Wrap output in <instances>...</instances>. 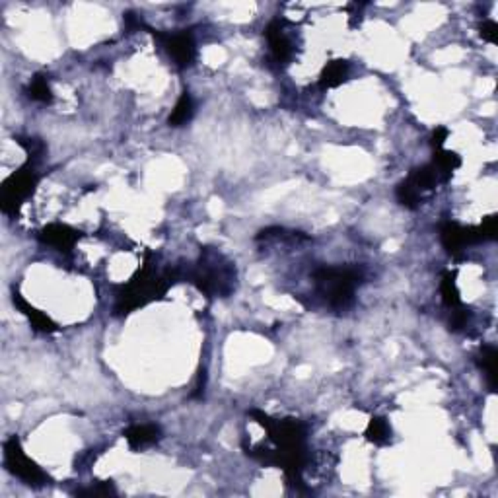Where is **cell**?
<instances>
[{
	"label": "cell",
	"instance_id": "3",
	"mask_svg": "<svg viewBox=\"0 0 498 498\" xmlns=\"http://www.w3.org/2000/svg\"><path fill=\"white\" fill-rule=\"evenodd\" d=\"M37 173L32 166H25L23 170L16 171L8 182L4 183L2 187V195H0V204H2V210L4 213H12L18 208V204H22L25 201L34 187L37 185Z\"/></svg>",
	"mask_w": 498,
	"mask_h": 498
},
{
	"label": "cell",
	"instance_id": "13",
	"mask_svg": "<svg viewBox=\"0 0 498 498\" xmlns=\"http://www.w3.org/2000/svg\"><path fill=\"white\" fill-rule=\"evenodd\" d=\"M440 292H442V300L444 304L450 307V310H457L462 307V302H459V292H457V286H455V281H453L452 272H444L440 283Z\"/></svg>",
	"mask_w": 498,
	"mask_h": 498
},
{
	"label": "cell",
	"instance_id": "15",
	"mask_svg": "<svg viewBox=\"0 0 498 498\" xmlns=\"http://www.w3.org/2000/svg\"><path fill=\"white\" fill-rule=\"evenodd\" d=\"M30 98L35 100V102L41 103H51L53 102V91H51V86L47 82L45 76H35L30 84Z\"/></svg>",
	"mask_w": 498,
	"mask_h": 498
},
{
	"label": "cell",
	"instance_id": "6",
	"mask_svg": "<svg viewBox=\"0 0 498 498\" xmlns=\"http://www.w3.org/2000/svg\"><path fill=\"white\" fill-rule=\"evenodd\" d=\"M267 41H269V47H271V53L274 61L279 65H286L290 63V58L294 57V47H292V41L288 39V35L284 32L283 23L281 22H271L269 28H267Z\"/></svg>",
	"mask_w": 498,
	"mask_h": 498
},
{
	"label": "cell",
	"instance_id": "14",
	"mask_svg": "<svg viewBox=\"0 0 498 498\" xmlns=\"http://www.w3.org/2000/svg\"><path fill=\"white\" fill-rule=\"evenodd\" d=\"M366 436L368 440L374 442L376 446H385L389 442V436H391V429H389V422L382 417H376V419L370 420L368 424V431H366Z\"/></svg>",
	"mask_w": 498,
	"mask_h": 498
},
{
	"label": "cell",
	"instance_id": "18",
	"mask_svg": "<svg viewBox=\"0 0 498 498\" xmlns=\"http://www.w3.org/2000/svg\"><path fill=\"white\" fill-rule=\"evenodd\" d=\"M446 136H448V131H446V129H442V127H440V129H436V131H434V135H432V144L436 147V150H440L442 144H444V138H446Z\"/></svg>",
	"mask_w": 498,
	"mask_h": 498
},
{
	"label": "cell",
	"instance_id": "9",
	"mask_svg": "<svg viewBox=\"0 0 498 498\" xmlns=\"http://www.w3.org/2000/svg\"><path fill=\"white\" fill-rule=\"evenodd\" d=\"M14 304L20 307L25 316L30 317V321L34 323V327L37 329V331H41V333H53V331L57 329L55 327V323H53V321H51L45 314L37 312V310H34V307L30 306L28 302H23L22 296H14Z\"/></svg>",
	"mask_w": 498,
	"mask_h": 498
},
{
	"label": "cell",
	"instance_id": "16",
	"mask_svg": "<svg viewBox=\"0 0 498 498\" xmlns=\"http://www.w3.org/2000/svg\"><path fill=\"white\" fill-rule=\"evenodd\" d=\"M80 495H94V497H100V495H115V488L107 483H98L96 487L86 488V490H80Z\"/></svg>",
	"mask_w": 498,
	"mask_h": 498
},
{
	"label": "cell",
	"instance_id": "7",
	"mask_svg": "<svg viewBox=\"0 0 498 498\" xmlns=\"http://www.w3.org/2000/svg\"><path fill=\"white\" fill-rule=\"evenodd\" d=\"M41 239H43L45 243H49V246L58 249V251L68 253L70 249L74 248V243H76V239H78V232L72 230L70 226H65V224H51V226H47L45 230H43Z\"/></svg>",
	"mask_w": 498,
	"mask_h": 498
},
{
	"label": "cell",
	"instance_id": "2",
	"mask_svg": "<svg viewBox=\"0 0 498 498\" xmlns=\"http://www.w3.org/2000/svg\"><path fill=\"white\" fill-rule=\"evenodd\" d=\"M4 464H6V469L10 471L12 475L22 479L23 483H28V485L41 487L47 483V475L23 453L18 438H10L4 444Z\"/></svg>",
	"mask_w": 498,
	"mask_h": 498
},
{
	"label": "cell",
	"instance_id": "17",
	"mask_svg": "<svg viewBox=\"0 0 498 498\" xmlns=\"http://www.w3.org/2000/svg\"><path fill=\"white\" fill-rule=\"evenodd\" d=\"M497 23L495 22H485L483 23V28H481V34L485 39H488L490 43H495L497 41Z\"/></svg>",
	"mask_w": 498,
	"mask_h": 498
},
{
	"label": "cell",
	"instance_id": "8",
	"mask_svg": "<svg viewBox=\"0 0 498 498\" xmlns=\"http://www.w3.org/2000/svg\"><path fill=\"white\" fill-rule=\"evenodd\" d=\"M124 438L133 450H140L158 440L160 429L156 424H135L129 431H124Z\"/></svg>",
	"mask_w": 498,
	"mask_h": 498
},
{
	"label": "cell",
	"instance_id": "4",
	"mask_svg": "<svg viewBox=\"0 0 498 498\" xmlns=\"http://www.w3.org/2000/svg\"><path fill=\"white\" fill-rule=\"evenodd\" d=\"M442 236V243L444 248L448 249L450 253H459L462 249L475 243V241H481L483 239V234H481V228H464L455 222H446L442 224L440 230Z\"/></svg>",
	"mask_w": 498,
	"mask_h": 498
},
{
	"label": "cell",
	"instance_id": "1",
	"mask_svg": "<svg viewBox=\"0 0 498 498\" xmlns=\"http://www.w3.org/2000/svg\"><path fill=\"white\" fill-rule=\"evenodd\" d=\"M360 272L351 267H323L316 272V284L331 307H349L360 284Z\"/></svg>",
	"mask_w": 498,
	"mask_h": 498
},
{
	"label": "cell",
	"instance_id": "11",
	"mask_svg": "<svg viewBox=\"0 0 498 498\" xmlns=\"http://www.w3.org/2000/svg\"><path fill=\"white\" fill-rule=\"evenodd\" d=\"M497 360H498V352L492 345H487V347L481 349V354H479V366H481V370H483L485 376H487L488 385H490L492 391H495V387H497Z\"/></svg>",
	"mask_w": 498,
	"mask_h": 498
},
{
	"label": "cell",
	"instance_id": "10",
	"mask_svg": "<svg viewBox=\"0 0 498 498\" xmlns=\"http://www.w3.org/2000/svg\"><path fill=\"white\" fill-rule=\"evenodd\" d=\"M347 74H349V65L343 63V61H333L323 68L319 84H321V88H335L347 78Z\"/></svg>",
	"mask_w": 498,
	"mask_h": 498
},
{
	"label": "cell",
	"instance_id": "5",
	"mask_svg": "<svg viewBox=\"0 0 498 498\" xmlns=\"http://www.w3.org/2000/svg\"><path fill=\"white\" fill-rule=\"evenodd\" d=\"M164 41H166V49L170 53V57L173 58V63L177 67H191L195 55H197V49H195V41H193V35L183 32V34H171L164 35Z\"/></svg>",
	"mask_w": 498,
	"mask_h": 498
},
{
	"label": "cell",
	"instance_id": "12",
	"mask_svg": "<svg viewBox=\"0 0 498 498\" xmlns=\"http://www.w3.org/2000/svg\"><path fill=\"white\" fill-rule=\"evenodd\" d=\"M193 113H195V103H193L191 96L185 91V94H182V98L177 100L175 107L171 109L170 124L171 127H182V124L189 123Z\"/></svg>",
	"mask_w": 498,
	"mask_h": 498
}]
</instances>
